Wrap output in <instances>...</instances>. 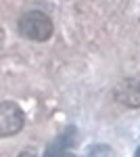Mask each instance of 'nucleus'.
Here are the masks:
<instances>
[{"label": "nucleus", "mask_w": 140, "mask_h": 157, "mask_svg": "<svg viewBox=\"0 0 140 157\" xmlns=\"http://www.w3.org/2000/svg\"><path fill=\"white\" fill-rule=\"evenodd\" d=\"M55 32V25L46 13L29 11L19 19V34L32 42H46Z\"/></svg>", "instance_id": "f257e3e1"}, {"label": "nucleus", "mask_w": 140, "mask_h": 157, "mask_svg": "<svg viewBox=\"0 0 140 157\" xmlns=\"http://www.w3.org/2000/svg\"><path fill=\"white\" fill-rule=\"evenodd\" d=\"M86 157H115V151L109 145H94L88 149Z\"/></svg>", "instance_id": "39448f33"}, {"label": "nucleus", "mask_w": 140, "mask_h": 157, "mask_svg": "<svg viewBox=\"0 0 140 157\" xmlns=\"http://www.w3.org/2000/svg\"><path fill=\"white\" fill-rule=\"evenodd\" d=\"M23 124H25V113L17 103H13V101L0 103V138L15 136L17 132H21Z\"/></svg>", "instance_id": "f03ea898"}, {"label": "nucleus", "mask_w": 140, "mask_h": 157, "mask_svg": "<svg viewBox=\"0 0 140 157\" xmlns=\"http://www.w3.org/2000/svg\"><path fill=\"white\" fill-rule=\"evenodd\" d=\"M115 98L130 109L140 107V80H121L115 86Z\"/></svg>", "instance_id": "7ed1b4c3"}, {"label": "nucleus", "mask_w": 140, "mask_h": 157, "mask_svg": "<svg viewBox=\"0 0 140 157\" xmlns=\"http://www.w3.org/2000/svg\"><path fill=\"white\" fill-rule=\"evenodd\" d=\"M44 157H75L71 151H67V134L59 136L57 140L48 147V151H46Z\"/></svg>", "instance_id": "20e7f679"}, {"label": "nucleus", "mask_w": 140, "mask_h": 157, "mask_svg": "<svg viewBox=\"0 0 140 157\" xmlns=\"http://www.w3.org/2000/svg\"><path fill=\"white\" fill-rule=\"evenodd\" d=\"M134 157H140V147L136 149V153H134Z\"/></svg>", "instance_id": "423d86ee"}]
</instances>
